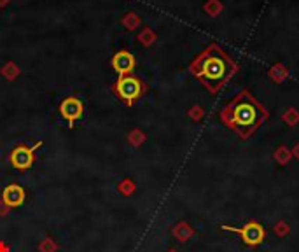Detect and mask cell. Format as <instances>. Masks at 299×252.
Masks as SVG:
<instances>
[{"label":"cell","mask_w":299,"mask_h":252,"mask_svg":"<svg viewBox=\"0 0 299 252\" xmlns=\"http://www.w3.org/2000/svg\"><path fill=\"white\" fill-rule=\"evenodd\" d=\"M42 144L44 142L41 140L35 146H25V144H21V146L12 149L9 154V163L12 168H16L18 172H27V170L32 168L33 163H35V151L42 147Z\"/></svg>","instance_id":"obj_5"},{"label":"cell","mask_w":299,"mask_h":252,"mask_svg":"<svg viewBox=\"0 0 299 252\" xmlns=\"http://www.w3.org/2000/svg\"><path fill=\"white\" fill-rule=\"evenodd\" d=\"M282 121L287 123V126L294 128L299 123V110L294 109V107H290V109H287L284 114H282Z\"/></svg>","instance_id":"obj_12"},{"label":"cell","mask_w":299,"mask_h":252,"mask_svg":"<svg viewBox=\"0 0 299 252\" xmlns=\"http://www.w3.org/2000/svg\"><path fill=\"white\" fill-rule=\"evenodd\" d=\"M219 118L226 128L238 133L242 140H247L268 121L270 112L249 89H242L222 107Z\"/></svg>","instance_id":"obj_1"},{"label":"cell","mask_w":299,"mask_h":252,"mask_svg":"<svg viewBox=\"0 0 299 252\" xmlns=\"http://www.w3.org/2000/svg\"><path fill=\"white\" fill-rule=\"evenodd\" d=\"M273 158H275V161L282 166H285L289 163L290 160H292V151L287 147V146H280L278 149L275 151V154H273Z\"/></svg>","instance_id":"obj_11"},{"label":"cell","mask_w":299,"mask_h":252,"mask_svg":"<svg viewBox=\"0 0 299 252\" xmlns=\"http://www.w3.org/2000/svg\"><path fill=\"white\" fill-rule=\"evenodd\" d=\"M128 140H130V144L133 147H140L144 144V140H145V135L140 130H133L130 135H128Z\"/></svg>","instance_id":"obj_16"},{"label":"cell","mask_w":299,"mask_h":252,"mask_svg":"<svg viewBox=\"0 0 299 252\" xmlns=\"http://www.w3.org/2000/svg\"><path fill=\"white\" fill-rule=\"evenodd\" d=\"M0 200H2L9 208H18L25 203V200H27V193H25V189L19 184H9L4 187L2 198Z\"/></svg>","instance_id":"obj_8"},{"label":"cell","mask_w":299,"mask_h":252,"mask_svg":"<svg viewBox=\"0 0 299 252\" xmlns=\"http://www.w3.org/2000/svg\"><path fill=\"white\" fill-rule=\"evenodd\" d=\"M59 114L68 123V126H74L75 121H79L84 114V104L77 96H67L65 100L59 104Z\"/></svg>","instance_id":"obj_6"},{"label":"cell","mask_w":299,"mask_h":252,"mask_svg":"<svg viewBox=\"0 0 299 252\" xmlns=\"http://www.w3.org/2000/svg\"><path fill=\"white\" fill-rule=\"evenodd\" d=\"M268 75L275 81V83H284L285 79L289 77V70L285 65H282V63H276L275 67H271V70L268 72Z\"/></svg>","instance_id":"obj_10"},{"label":"cell","mask_w":299,"mask_h":252,"mask_svg":"<svg viewBox=\"0 0 299 252\" xmlns=\"http://www.w3.org/2000/svg\"><path fill=\"white\" fill-rule=\"evenodd\" d=\"M136 65L135 56L130 53V51H117L112 56V68L117 72L119 77L123 75H130L133 72V68Z\"/></svg>","instance_id":"obj_7"},{"label":"cell","mask_w":299,"mask_h":252,"mask_svg":"<svg viewBox=\"0 0 299 252\" xmlns=\"http://www.w3.org/2000/svg\"><path fill=\"white\" fill-rule=\"evenodd\" d=\"M187 116H189L193 121H202L203 116H205V110H203V107H200V105H194V107H191L189 109V112H187Z\"/></svg>","instance_id":"obj_17"},{"label":"cell","mask_w":299,"mask_h":252,"mask_svg":"<svg viewBox=\"0 0 299 252\" xmlns=\"http://www.w3.org/2000/svg\"><path fill=\"white\" fill-rule=\"evenodd\" d=\"M114 93L119 96V100L123 104H126L128 107H131L135 102H138L140 98L145 95L147 91V86L142 79L135 77V75H123V77H117L116 84H114Z\"/></svg>","instance_id":"obj_3"},{"label":"cell","mask_w":299,"mask_h":252,"mask_svg":"<svg viewBox=\"0 0 299 252\" xmlns=\"http://www.w3.org/2000/svg\"><path fill=\"white\" fill-rule=\"evenodd\" d=\"M56 250H58V243L51 237H46L44 240L39 243V252H56Z\"/></svg>","instance_id":"obj_15"},{"label":"cell","mask_w":299,"mask_h":252,"mask_svg":"<svg viewBox=\"0 0 299 252\" xmlns=\"http://www.w3.org/2000/svg\"><path fill=\"white\" fill-rule=\"evenodd\" d=\"M172 235H173V238H177L181 243H186L194 237L196 231L187 221H178V223L172 228Z\"/></svg>","instance_id":"obj_9"},{"label":"cell","mask_w":299,"mask_h":252,"mask_svg":"<svg viewBox=\"0 0 299 252\" xmlns=\"http://www.w3.org/2000/svg\"><path fill=\"white\" fill-rule=\"evenodd\" d=\"M205 9H207V12L210 16H217L222 11V6H221L219 0H210V2H208L207 6H205Z\"/></svg>","instance_id":"obj_18"},{"label":"cell","mask_w":299,"mask_h":252,"mask_svg":"<svg viewBox=\"0 0 299 252\" xmlns=\"http://www.w3.org/2000/svg\"><path fill=\"white\" fill-rule=\"evenodd\" d=\"M168 252H178V250H175V249H170Z\"/></svg>","instance_id":"obj_22"},{"label":"cell","mask_w":299,"mask_h":252,"mask_svg":"<svg viewBox=\"0 0 299 252\" xmlns=\"http://www.w3.org/2000/svg\"><path fill=\"white\" fill-rule=\"evenodd\" d=\"M0 252H11L9 245H7L6 242H0Z\"/></svg>","instance_id":"obj_21"},{"label":"cell","mask_w":299,"mask_h":252,"mask_svg":"<svg viewBox=\"0 0 299 252\" xmlns=\"http://www.w3.org/2000/svg\"><path fill=\"white\" fill-rule=\"evenodd\" d=\"M273 233H275L278 238H285V237H287V235L290 233V226H289V223H285V221H278V223L273 226Z\"/></svg>","instance_id":"obj_14"},{"label":"cell","mask_w":299,"mask_h":252,"mask_svg":"<svg viewBox=\"0 0 299 252\" xmlns=\"http://www.w3.org/2000/svg\"><path fill=\"white\" fill-rule=\"evenodd\" d=\"M9 212H11V208L7 207V205L4 203L2 200H0V216H2V217H6V216H9Z\"/></svg>","instance_id":"obj_19"},{"label":"cell","mask_w":299,"mask_h":252,"mask_svg":"<svg viewBox=\"0 0 299 252\" xmlns=\"http://www.w3.org/2000/svg\"><path fill=\"white\" fill-rule=\"evenodd\" d=\"M189 72L212 95H217L236 75L238 63L219 44H210L191 62Z\"/></svg>","instance_id":"obj_2"},{"label":"cell","mask_w":299,"mask_h":252,"mask_svg":"<svg viewBox=\"0 0 299 252\" xmlns=\"http://www.w3.org/2000/svg\"><path fill=\"white\" fill-rule=\"evenodd\" d=\"M290 151H292V158H296V160H299V142H297L292 149H290Z\"/></svg>","instance_id":"obj_20"},{"label":"cell","mask_w":299,"mask_h":252,"mask_svg":"<svg viewBox=\"0 0 299 252\" xmlns=\"http://www.w3.org/2000/svg\"><path fill=\"white\" fill-rule=\"evenodd\" d=\"M117 191L123 196H131L136 191V186H135V182L131 181V179H123V181L117 184Z\"/></svg>","instance_id":"obj_13"},{"label":"cell","mask_w":299,"mask_h":252,"mask_svg":"<svg viewBox=\"0 0 299 252\" xmlns=\"http://www.w3.org/2000/svg\"><path fill=\"white\" fill-rule=\"evenodd\" d=\"M224 231H229V233H236L240 237V240L245 243L247 247H255L263 245L264 240H266V228L259 223V221H249L245 223L240 228H234V226H229V224H222L221 226Z\"/></svg>","instance_id":"obj_4"}]
</instances>
